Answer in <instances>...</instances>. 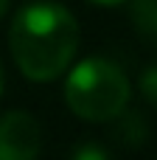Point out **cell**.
I'll return each mask as SVG.
<instances>
[{
  "mask_svg": "<svg viewBox=\"0 0 157 160\" xmlns=\"http://www.w3.org/2000/svg\"><path fill=\"white\" fill-rule=\"evenodd\" d=\"M6 11H8V0H0V17H3Z\"/></svg>",
  "mask_w": 157,
  "mask_h": 160,
  "instance_id": "cell-10",
  "label": "cell"
},
{
  "mask_svg": "<svg viewBox=\"0 0 157 160\" xmlns=\"http://www.w3.org/2000/svg\"><path fill=\"white\" fill-rule=\"evenodd\" d=\"M96 6H121V3H129V0H90Z\"/></svg>",
  "mask_w": 157,
  "mask_h": 160,
  "instance_id": "cell-8",
  "label": "cell"
},
{
  "mask_svg": "<svg viewBox=\"0 0 157 160\" xmlns=\"http://www.w3.org/2000/svg\"><path fill=\"white\" fill-rule=\"evenodd\" d=\"M110 124V138L112 143L124 146V149H140L149 135H152V124L146 118L143 110H132V107H124L115 118L107 121Z\"/></svg>",
  "mask_w": 157,
  "mask_h": 160,
  "instance_id": "cell-4",
  "label": "cell"
},
{
  "mask_svg": "<svg viewBox=\"0 0 157 160\" xmlns=\"http://www.w3.org/2000/svg\"><path fill=\"white\" fill-rule=\"evenodd\" d=\"M132 82L121 65L104 56L81 59L65 79V104L73 115L93 124H107L129 107Z\"/></svg>",
  "mask_w": 157,
  "mask_h": 160,
  "instance_id": "cell-2",
  "label": "cell"
},
{
  "mask_svg": "<svg viewBox=\"0 0 157 160\" xmlns=\"http://www.w3.org/2000/svg\"><path fill=\"white\" fill-rule=\"evenodd\" d=\"M79 20L56 0H37L20 8L8 28V51L31 82L59 79L79 51Z\"/></svg>",
  "mask_w": 157,
  "mask_h": 160,
  "instance_id": "cell-1",
  "label": "cell"
},
{
  "mask_svg": "<svg viewBox=\"0 0 157 160\" xmlns=\"http://www.w3.org/2000/svg\"><path fill=\"white\" fill-rule=\"evenodd\" d=\"M3 87H6V73H3V62H0V96H3Z\"/></svg>",
  "mask_w": 157,
  "mask_h": 160,
  "instance_id": "cell-9",
  "label": "cell"
},
{
  "mask_svg": "<svg viewBox=\"0 0 157 160\" xmlns=\"http://www.w3.org/2000/svg\"><path fill=\"white\" fill-rule=\"evenodd\" d=\"M42 152V127L25 110L0 115V160H37Z\"/></svg>",
  "mask_w": 157,
  "mask_h": 160,
  "instance_id": "cell-3",
  "label": "cell"
},
{
  "mask_svg": "<svg viewBox=\"0 0 157 160\" xmlns=\"http://www.w3.org/2000/svg\"><path fill=\"white\" fill-rule=\"evenodd\" d=\"M70 160H115L112 152L98 141H79L70 149Z\"/></svg>",
  "mask_w": 157,
  "mask_h": 160,
  "instance_id": "cell-6",
  "label": "cell"
},
{
  "mask_svg": "<svg viewBox=\"0 0 157 160\" xmlns=\"http://www.w3.org/2000/svg\"><path fill=\"white\" fill-rule=\"evenodd\" d=\"M138 90H140V96L157 107V62L152 65H146L143 70H140V76H138Z\"/></svg>",
  "mask_w": 157,
  "mask_h": 160,
  "instance_id": "cell-7",
  "label": "cell"
},
{
  "mask_svg": "<svg viewBox=\"0 0 157 160\" xmlns=\"http://www.w3.org/2000/svg\"><path fill=\"white\" fill-rule=\"evenodd\" d=\"M129 22L140 42L157 48V0H129Z\"/></svg>",
  "mask_w": 157,
  "mask_h": 160,
  "instance_id": "cell-5",
  "label": "cell"
}]
</instances>
